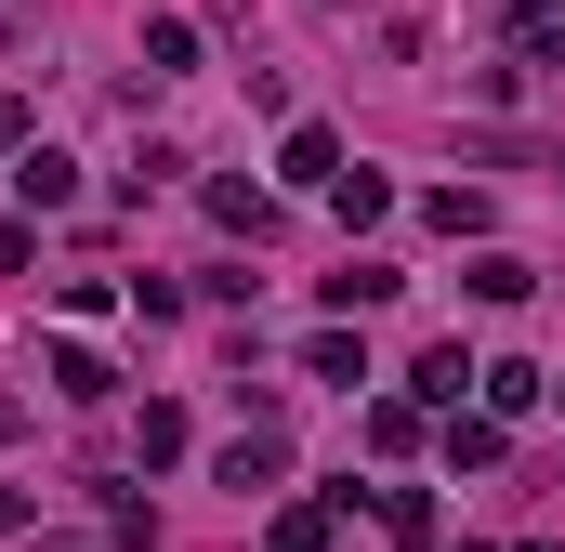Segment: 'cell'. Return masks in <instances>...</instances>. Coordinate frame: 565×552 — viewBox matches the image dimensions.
<instances>
[{
    "mask_svg": "<svg viewBox=\"0 0 565 552\" xmlns=\"http://www.w3.org/2000/svg\"><path fill=\"white\" fill-rule=\"evenodd\" d=\"M53 395H66V408H106V395H119V369H106L93 342H53Z\"/></svg>",
    "mask_w": 565,
    "mask_h": 552,
    "instance_id": "1",
    "label": "cell"
},
{
    "mask_svg": "<svg viewBox=\"0 0 565 552\" xmlns=\"http://www.w3.org/2000/svg\"><path fill=\"white\" fill-rule=\"evenodd\" d=\"M277 474H289V434H277V421H250V434L224 447V487H277Z\"/></svg>",
    "mask_w": 565,
    "mask_h": 552,
    "instance_id": "2",
    "label": "cell"
},
{
    "mask_svg": "<svg viewBox=\"0 0 565 552\" xmlns=\"http://www.w3.org/2000/svg\"><path fill=\"white\" fill-rule=\"evenodd\" d=\"M277 171H289V184H316V198H329V184H342V132H316V119H302V132L277 145Z\"/></svg>",
    "mask_w": 565,
    "mask_h": 552,
    "instance_id": "3",
    "label": "cell"
},
{
    "mask_svg": "<svg viewBox=\"0 0 565 552\" xmlns=\"http://www.w3.org/2000/svg\"><path fill=\"white\" fill-rule=\"evenodd\" d=\"M13 184H26V211H66V198H79V171H66L53 145H26V171H13Z\"/></svg>",
    "mask_w": 565,
    "mask_h": 552,
    "instance_id": "4",
    "label": "cell"
},
{
    "mask_svg": "<svg viewBox=\"0 0 565 552\" xmlns=\"http://www.w3.org/2000/svg\"><path fill=\"white\" fill-rule=\"evenodd\" d=\"M473 382H487V408H500V421L540 408V369H526V355H500V369H473Z\"/></svg>",
    "mask_w": 565,
    "mask_h": 552,
    "instance_id": "5",
    "label": "cell"
},
{
    "mask_svg": "<svg viewBox=\"0 0 565 552\" xmlns=\"http://www.w3.org/2000/svg\"><path fill=\"white\" fill-rule=\"evenodd\" d=\"M145 66H158V79H184V66H198V26H184V13H158V26H145Z\"/></svg>",
    "mask_w": 565,
    "mask_h": 552,
    "instance_id": "6",
    "label": "cell"
},
{
    "mask_svg": "<svg viewBox=\"0 0 565 552\" xmlns=\"http://www.w3.org/2000/svg\"><path fill=\"white\" fill-rule=\"evenodd\" d=\"M302 369H316V382H369V342H355V329H316V355H302Z\"/></svg>",
    "mask_w": 565,
    "mask_h": 552,
    "instance_id": "7",
    "label": "cell"
},
{
    "mask_svg": "<svg viewBox=\"0 0 565 552\" xmlns=\"http://www.w3.org/2000/svg\"><path fill=\"white\" fill-rule=\"evenodd\" d=\"M422 211H434V237H487V198H473V184H434Z\"/></svg>",
    "mask_w": 565,
    "mask_h": 552,
    "instance_id": "8",
    "label": "cell"
},
{
    "mask_svg": "<svg viewBox=\"0 0 565 552\" xmlns=\"http://www.w3.org/2000/svg\"><path fill=\"white\" fill-rule=\"evenodd\" d=\"M500 13H513V40H526V53H565V0H500Z\"/></svg>",
    "mask_w": 565,
    "mask_h": 552,
    "instance_id": "9",
    "label": "cell"
},
{
    "mask_svg": "<svg viewBox=\"0 0 565 552\" xmlns=\"http://www.w3.org/2000/svg\"><path fill=\"white\" fill-rule=\"evenodd\" d=\"M329 198H342V224H382V211H395V184H382V171H342Z\"/></svg>",
    "mask_w": 565,
    "mask_h": 552,
    "instance_id": "10",
    "label": "cell"
},
{
    "mask_svg": "<svg viewBox=\"0 0 565 552\" xmlns=\"http://www.w3.org/2000/svg\"><path fill=\"white\" fill-rule=\"evenodd\" d=\"M460 382H473V355H460V342H434V355H422V395H434V408H460Z\"/></svg>",
    "mask_w": 565,
    "mask_h": 552,
    "instance_id": "11",
    "label": "cell"
},
{
    "mask_svg": "<svg viewBox=\"0 0 565 552\" xmlns=\"http://www.w3.org/2000/svg\"><path fill=\"white\" fill-rule=\"evenodd\" d=\"M329 302H342V316H355V302H395V264H342V276H329Z\"/></svg>",
    "mask_w": 565,
    "mask_h": 552,
    "instance_id": "12",
    "label": "cell"
},
{
    "mask_svg": "<svg viewBox=\"0 0 565 552\" xmlns=\"http://www.w3.org/2000/svg\"><path fill=\"white\" fill-rule=\"evenodd\" d=\"M382 527H395V540L422 552V540H434V500H422V487H382Z\"/></svg>",
    "mask_w": 565,
    "mask_h": 552,
    "instance_id": "13",
    "label": "cell"
},
{
    "mask_svg": "<svg viewBox=\"0 0 565 552\" xmlns=\"http://www.w3.org/2000/svg\"><path fill=\"white\" fill-rule=\"evenodd\" d=\"M264 552H329V513H277V540Z\"/></svg>",
    "mask_w": 565,
    "mask_h": 552,
    "instance_id": "14",
    "label": "cell"
},
{
    "mask_svg": "<svg viewBox=\"0 0 565 552\" xmlns=\"http://www.w3.org/2000/svg\"><path fill=\"white\" fill-rule=\"evenodd\" d=\"M0 434H13V395H0Z\"/></svg>",
    "mask_w": 565,
    "mask_h": 552,
    "instance_id": "15",
    "label": "cell"
}]
</instances>
